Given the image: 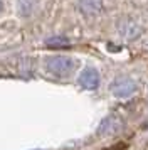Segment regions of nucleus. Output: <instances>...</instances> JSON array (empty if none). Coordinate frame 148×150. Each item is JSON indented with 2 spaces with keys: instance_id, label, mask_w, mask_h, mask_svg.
Returning <instances> with one entry per match:
<instances>
[{
  "instance_id": "nucleus-1",
  "label": "nucleus",
  "mask_w": 148,
  "mask_h": 150,
  "mask_svg": "<svg viewBox=\"0 0 148 150\" xmlns=\"http://www.w3.org/2000/svg\"><path fill=\"white\" fill-rule=\"evenodd\" d=\"M73 68H74L73 59L66 57V56H56V57H51L47 61V69L52 74H57V76H64L67 73H71Z\"/></svg>"
},
{
  "instance_id": "nucleus-2",
  "label": "nucleus",
  "mask_w": 148,
  "mask_h": 150,
  "mask_svg": "<svg viewBox=\"0 0 148 150\" xmlns=\"http://www.w3.org/2000/svg\"><path fill=\"white\" fill-rule=\"evenodd\" d=\"M111 91L118 98H128V96H131L136 91V83L133 79H130V78H118L113 83Z\"/></svg>"
},
{
  "instance_id": "nucleus-3",
  "label": "nucleus",
  "mask_w": 148,
  "mask_h": 150,
  "mask_svg": "<svg viewBox=\"0 0 148 150\" xmlns=\"http://www.w3.org/2000/svg\"><path fill=\"white\" fill-rule=\"evenodd\" d=\"M79 84L82 88L94 89L99 84V74H98V71H94V69H86V71H82V74L79 76Z\"/></svg>"
},
{
  "instance_id": "nucleus-4",
  "label": "nucleus",
  "mask_w": 148,
  "mask_h": 150,
  "mask_svg": "<svg viewBox=\"0 0 148 150\" xmlns=\"http://www.w3.org/2000/svg\"><path fill=\"white\" fill-rule=\"evenodd\" d=\"M79 7L86 15H93L101 10L103 0H79Z\"/></svg>"
},
{
  "instance_id": "nucleus-5",
  "label": "nucleus",
  "mask_w": 148,
  "mask_h": 150,
  "mask_svg": "<svg viewBox=\"0 0 148 150\" xmlns=\"http://www.w3.org/2000/svg\"><path fill=\"white\" fill-rule=\"evenodd\" d=\"M47 46L49 47H66V46H69V41L66 37H51V39H47Z\"/></svg>"
},
{
  "instance_id": "nucleus-6",
  "label": "nucleus",
  "mask_w": 148,
  "mask_h": 150,
  "mask_svg": "<svg viewBox=\"0 0 148 150\" xmlns=\"http://www.w3.org/2000/svg\"><path fill=\"white\" fill-rule=\"evenodd\" d=\"M0 8H2V2H0Z\"/></svg>"
}]
</instances>
